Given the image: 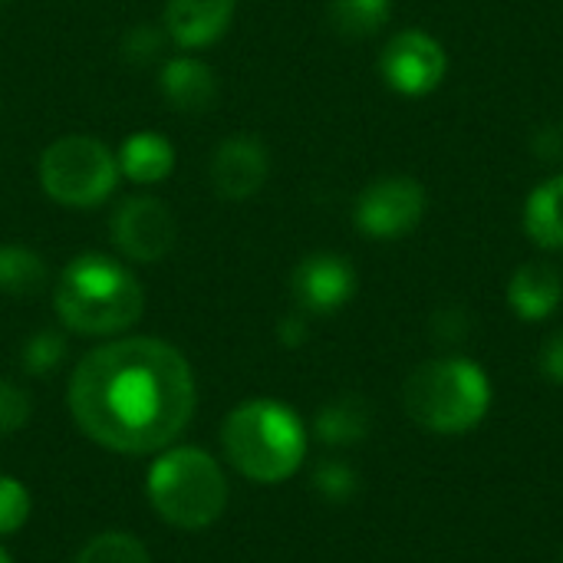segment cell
Returning a JSON list of instances; mask_svg holds the SVG:
<instances>
[{"mask_svg": "<svg viewBox=\"0 0 563 563\" xmlns=\"http://www.w3.org/2000/svg\"><path fill=\"white\" fill-rule=\"evenodd\" d=\"M234 7L238 0H168L165 30L178 46L198 49L214 43L231 26Z\"/></svg>", "mask_w": 563, "mask_h": 563, "instance_id": "cell-13", "label": "cell"}, {"mask_svg": "<svg viewBox=\"0 0 563 563\" xmlns=\"http://www.w3.org/2000/svg\"><path fill=\"white\" fill-rule=\"evenodd\" d=\"M409 419L432 435H465L492 409V379L468 356H435L419 363L402 389Z\"/></svg>", "mask_w": 563, "mask_h": 563, "instance_id": "cell-3", "label": "cell"}, {"mask_svg": "<svg viewBox=\"0 0 563 563\" xmlns=\"http://www.w3.org/2000/svg\"><path fill=\"white\" fill-rule=\"evenodd\" d=\"M145 297L129 267L106 254H82L56 280V313L82 336L129 330L142 317Z\"/></svg>", "mask_w": 563, "mask_h": 563, "instance_id": "cell-2", "label": "cell"}, {"mask_svg": "<svg viewBox=\"0 0 563 563\" xmlns=\"http://www.w3.org/2000/svg\"><path fill=\"white\" fill-rule=\"evenodd\" d=\"M277 336H280V343H284V346H290V350L303 346V343H307V336H310L307 320H303L300 313L284 317V320H280V327H277Z\"/></svg>", "mask_w": 563, "mask_h": 563, "instance_id": "cell-29", "label": "cell"}, {"mask_svg": "<svg viewBox=\"0 0 563 563\" xmlns=\"http://www.w3.org/2000/svg\"><path fill=\"white\" fill-rule=\"evenodd\" d=\"M369 426H373V412L360 396H340V399L327 402L313 419L317 439L330 449L360 445L369 435Z\"/></svg>", "mask_w": 563, "mask_h": 563, "instance_id": "cell-17", "label": "cell"}, {"mask_svg": "<svg viewBox=\"0 0 563 563\" xmlns=\"http://www.w3.org/2000/svg\"><path fill=\"white\" fill-rule=\"evenodd\" d=\"M145 488L158 518L181 531H201L228 508V478L221 465L195 445L158 455Z\"/></svg>", "mask_w": 563, "mask_h": 563, "instance_id": "cell-5", "label": "cell"}, {"mask_svg": "<svg viewBox=\"0 0 563 563\" xmlns=\"http://www.w3.org/2000/svg\"><path fill=\"white\" fill-rule=\"evenodd\" d=\"M76 563H152V558L139 538L122 534V531H106V534H96L79 551Z\"/></svg>", "mask_w": 563, "mask_h": 563, "instance_id": "cell-20", "label": "cell"}, {"mask_svg": "<svg viewBox=\"0 0 563 563\" xmlns=\"http://www.w3.org/2000/svg\"><path fill=\"white\" fill-rule=\"evenodd\" d=\"M313 492L330 501V505H343L350 498H356L360 492V475L350 462L343 459H323L317 468H313Z\"/></svg>", "mask_w": 563, "mask_h": 563, "instance_id": "cell-21", "label": "cell"}, {"mask_svg": "<svg viewBox=\"0 0 563 563\" xmlns=\"http://www.w3.org/2000/svg\"><path fill=\"white\" fill-rule=\"evenodd\" d=\"M119 181L115 155L89 135L56 139L40 158L43 191L66 208H96L102 205Z\"/></svg>", "mask_w": 563, "mask_h": 563, "instance_id": "cell-6", "label": "cell"}, {"mask_svg": "<svg viewBox=\"0 0 563 563\" xmlns=\"http://www.w3.org/2000/svg\"><path fill=\"white\" fill-rule=\"evenodd\" d=\"M558 563H563V548H561V558H558Z\"/></svg>", "mask_w": 563, "mask_h": 563, "instance_id": "cell-31", "label": "cell"}, {"mask_svg": "<svg viewBox=\"0 0 563 563\" xmlns=\"http://www.w3.org/2000/svg\"><path fill=\"white\" fill-rule=\"evenodd\" d=\"M449 73L445 46L426 30H399L379 53V76L386 86L406 99H422L442 86Z\"/></svg>", "mask_w": 563, "mask_h": 563, "instance_id": "cell-8", "label": "cell"}, {"mask_svg": "<svg viewBox=\"0 0 563 563\" xmlns=\"http://www.w3.org/2000/svg\"><path fill=\"white\" fill-rule=\"evenodd\" d=\"M115 247L139 264L165 257L175 244V218L158 198H129L112 218Z\"/></svg>", "mask_w": 563, "mask_h": 563, "instance_id": "cell-9", "label": "cell"}, {"mask_svg": "<svg viewBox=\"0 0 563 563\" xmlns=\"http://www.w3.org/2000/svg\"><path fill=\"white\" fill-rule=\"evenodd\" d=\"M267 175H271V155L251 135L224 139L211 158V185L221 198H231V201L257 195Z\"/></svg>", "mask_w": 563, "mask_h": 563, "instance_id": "cell-11", "label": "cell"}, {"mask_svg": "<svg viewBox=\"0 0 563 563\" xmlns=\"http://www.w3.org/2000/svg\"><path fill=\"white\" fill-rule=\"evenodd\" d=\"M538 366H541V373H544L554 386H563V330H558V333L544 343Z\"/></svg>", "mask_w": 563, "mask_h": 563, "instance_id": "cell-27", "label": "cell"}, {"mask_svg": "<svg viewBox=\"0 0 563 563\" xmlns=\"http://www.w3.org/2000/svg\"><path fill=\"white\" fill-rule=\"evenodd\" d=\"M294 300L300 303L303 313L327 317L346 307L356 294V271L350 267L346 257L340 254H310L297 264L290 277Z\"/></svg>", "mask_w": 563, "mask_h": 563, "instance_id": "cell-10", "label": "cell"}, {"mask_svg": "<svg viewBox=\"0 0 563 563\" xmlns=\"http://www.w3.org/2000/svg\"><path fill=\"white\" fill-rule=\"evenodd\" d=\"M26 419H30V396L16 383L0 379V439L20 432Z\"/></svg>", "mask_w": 563, "mask_h": 563, "instance_id": "cell-24", "label": "cell"}, {"mask_svg": "<svg viewBox=\"0 0 563 563\" xmlns=\"http://www.w3.org/2000/svg\"><path fill=\"white\" fill-rule=\"evenodd\" d=\"M531 148H534V155L544 158V162H563V125L538 129Z\"/></svg>", "mask_w": 563, "mask_h": 563, "instance_id": "cell-28", "label": "cell"}, {"mask_svg": "<svg viewBox=\"0 0 563 563\" xmlns=\"http://www.w3.org/2000/svg\"><path fill=\"white\" fill-rule=\"evenodd\" d=\"M26 518H30V495H26V488L16 478L0 475V538L20 531L26 525Z\"/></svg>", "mask_w": 563, "mask_h": 563, "instance_id": "cell-23", "label": "cell"}, {"mask_svg": "<svg viewBox=\"0 0 563 563\" xmlns=\"http://www.w3.org/2000/svg\"><path fill=\"white\" fill-rule=\"evenodd\" d=\"M393 16V0H330V23L346 40L376 36Z\"/></svg>", "mask_w": 563, "mask_h": 563, "instance_id": "cell-19", "label": "cell"}, {"mask_svg": "<svg viewBox=\"0 0 563 563\" xmlns=\"http://www.w3.org/2000/svg\"><path fill=\"white\" fill-rule=\"evenodd\" d=\"M0 3H10V0H0Z\"/></svg>", "mask_w": 563, "mask_h": 563, "instance_id": "cell-32", "label": "cell"}, {"mask_svg": "<svg viewBox=\"0 0 563 563\" xmlns=\"http://www.w3.org/2000/svg\"><path fill=\"white\" fill-rule=\"evenodd\" d=\"M162 92L178 112H205L218 99L214 69L191 56H175L162 66Z\"/></svg>", "mask_w": 563, "mask_h": 563, "instance_id": "cell-14", "label": "cell"}, {"mask_svg": "<svg viewBox=\"0 0 563 563\" xmlns=\"http://www.w3.org/2000/svg\"><path fill=\"white\" fill-rule=\"evenodd\" d=\"M49 271L43 257L30 247L7 244L0 247V290L10 297H33L46 287Z\"/></svg>", "mask_w": 563, "mask_h": 563, "instance_id": "cell-18", "label": "cell"}, {"mask_svg": "<svg viewBox=\"0 0 563 563\" xmlns=\"http://www.w3.org/2000/svg\"><path fill=\"white\" fill-rule=\"evenodd\" d=\"M563 303V274L548 261L521 264L508 280V307L525 323H541L554 317Z\"/></svg>", "mask_w": 563, "mask_h": 563, "instance_id": "cell-12", "label": "cell"}, {"mask_svg": "<svg viewBox=\"0 0 563 563\" xmlns=\"http://www.w3.org/2000/svg\"><path fill=\"white\" fill-rule=\"evenodd\" d=\"M228 462L251 482L280 485L307 459V429L300 416L274 399L241 402L221 429Z\"/></svg>", "mask_w": 563, "mask_h": 563, "instance_id": "cell-4", "label": "cell"}, {"mask_svg": "<svg viewBox=\"0 0 563 563\" xmlns=\"http://www.w3.org/2000/svg\"><path fill=\"white\" fill-rule=\"evenodd\" d=\"M66 360V340L56 330H40L23 343L20 363L30 376H46Z\"/></svg>", "mask_w": 563, "mask_h": 563, "instance_id": "cell-22", "label": "cell"}, {"mask_svg": "<svg viewBox=\"0 0 563 563\" xmlns=\"http://www.w3.org/2000/svg\"><path fill=\"white\" fill-rule=\"evenodd\" d=\"M0 563H13L10 558H7V551H3V548H0Z\"/></svg>", "mask_w": 563, "mask_h": 563, "instance_id": "cell-30", "label": "cell"}, {"mask_svg": "<svg viewBox=\"0 0 563 563\" xmlns=\"http://www.w3.org/2000/svg\"><path fill=\"white\" fill-rule=\"evenodd\" d=\"M188 360L152 336L115 340L92 350L69 379V412L102 449L152 455L168 449L195 416Z\"/></svg>", "mask_w": 563, "mask_h": 563, "instance_id": "cell-1", "label": "cell"}, {"mask_svg": "<svg viewBox=\"0 0 563 563\" xmlns=\"http://www.w3.org/2000/svg\"><path fill=\"white\" fill-rule=\"evenodd\" d=\"M426 188L409 175H386L366 185L356 198L353 221L373 241H396L426 218Z\"/></svg>", "mask_w": 563, "mask_h": 563, "instance_id": "cell-7", "label": "cell"}, {"mask_svg": "<svg viewBox=\"0 0 563 563\" xmlns=\"http://www.w3.org/2000/svg\"><path fill=\"white\" fill-rule=\"evenodd\" d=\"M525 234L541 251H563V172L541 181L525 201Z\"/></svg>", "mask_w": 563, "mask_h": 563, "instance_id": "cell-16", "label": "cell"}, {"mask_svg": "<svg viewBox=\"0 0 563 563\" xmlns=\"http://www.w3.org/2000/svg\"><path fill=\"white\" fill-rule=\"evenodd\" d=\"M162 46H165V36H162V30H155L152 23L132 26V30L125 33V40H122V53H125V59H132V63H148V59H155V53H162Z\"/></svg>", "mask_w": 563, "mask_h": 563, "instance_id": "cell-25", "label": "cell"}, {"mask_svg": "<svg viewBox=\"0 0 563 563\" xmlns=\"http://www.w3.org/2000/svg\"><path fill=\"white\" fill-rule=\"evenodd\" d=\"M468 330H472V320L462 307H445L432 317V336L445 346L462 343L468 336Z\"/></svg>", "mask_w": 563, "mask_h": 563, "instance_id": "cell-26", "label": "cell"}, {"mask_svg": "<svg viewBox=\"0 0 563 563\" xmlns=\"http://www.w3.org/2000/svg\"><path fill=\"white\" fill-rule=\"evenodd\" d=\"M119 175H125L135 185H155L172 175L175 168V148L158 132H135L122 142L119 155Z\"/></svg>", "mask_w": 563, "mask_h": 563, "instance_id": "cell-15", "label": "cell"}]
</instances>
